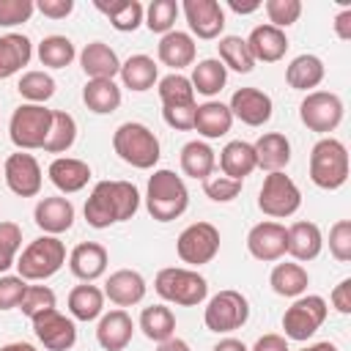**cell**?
I'll use <instances>...</instances> for the list:
<instances>
[{
  "label": "cell",
  "instance_id": "39",
  "mask_svg": "<svg viewBox=\"0 0 351 351\" xmlns=\"http://www.w3.org/2000/svg\"><path fill=\"white\" fill-rule=\"evenodd\" d=\"M189 82H192L195 93L211 99V96H217V93L225 88V82H228V69H225L217 58H206V60H200V63L192 69Z\"/></svg>",
  "mask_w": 351,
  "mask_h": 351
},
{
  "label": "cell",
  "instance_id": "12",
  "mask_svg": "<svg viewBox=\"0 0 351 351\" xmlns=\"http://www.w3.org/2000/svg\"><path fill=\"white\" fill-rule=\"evenodd\" d=\"M176 252L189 266L211 263L219 252V230L211 222H192L178 233Z\"/></svg>",
  "mask_w": 351,
  "mask_h": 351
},
{
  "label": "cell",
  "instance_id": "19",
  "mask_svg": "<svg viewBox=\"0 0 351 351\" xmlns=\"http://www.w3.org/2000/svg\"><path fill=\"white\" fill-rule=\"evenodd\" d=\"M132 335H134V321L123 307L101 313L96 324V343L104 351H123L132 343Z\"/></svg>",
  "mask_w": 351,
  "mask_h": 351
},
{
  "label": "cell",
  "instance_id": "48",
  "mask_svg": "<svg viewBox=\"0 0 351 351\" xmlns=\"http://www.w3.org/2000/svg\"><path fill=\"white\" fill-rule=\"evenodd\" d=\"M203 192H206V197L214 200V203H230V200L239 197L241 181H233V178H228V176H208V178L203 181Z\"/></svg>",
  "mask_w": 351,
  "mask_h": 351
},
{
  "label": "cell",
  "instance_id": "20",
  "mask_svg": "<svg viewBox=\"0 0 351 351\" xmlns=\"http://www.w3.org/2000/svg\"><path fill=\"white\" fill-rule=\"evenodd\" d=\"M247 47H250L255 63L258 60L261 63H277L288 52V36H285V30L271 27L269 22L266 25H255L250 30V36H247Z\"/></svg>",
  "mask_w": 351,
  "mask_h": 351
},
{
  "label": "cell",
  "instance_id": "23",
  "mask_svg": "<svg viewBox=\"0 0 351 351\" xmlns=\"http://www.w3.org/2000/svg\"><path fill=\"white\" fill-rule=\"evenodd\" d=\"M156 58L178 74L181 69H186V66L195 63V58H197V44H195V38H192L189 33H184V30H170V33H165V36L159 38V44H156Z\"/></svg>",
  "mask_w": 351,
  "mask_h": 351
},
{
  "label": "cell",
  "instance_id": "57",
  "mask_svg": "<svg viewBox=\"0 0 351 351\" xmlns=\"http://www.w3.org/2000/svg\"><path fill=\"white\" fill-rule=\"evenodd\" d=\"M332 27H335L337 38H343V41H351V8H343V11L335 16Z\"/></svg>",
  "mask_w": 351,
  "mask_h": 351
},
{
  "label": "cell",
  "instance_id": "62",
  "mask_svg": "<svg viewBox=\"0 0 351 351\" xmlns=\"http://www.w3.org/2000/svg\"><path fill=\"white\" fill-rule=\"evenodd\" d=\"M11 266H16V258L14 255H8V252H3L0 250V274H5Z\"/></svg>",
  "mask_w": 351,
  "mask_h": 351
},
{
  "label": "cell",
  "instance_id": "47",
  "mask_svg": "<svg viewBox=\"0 0 351 351\" xmlns=\"http://www.w3.org/2000/svg\"><path fill=\"white\" fill-rule=\"evenodd\" d=\"M52 307H55V291L52 288H47V285H27L25 288V296L19 302V310L27 318H33V315H38L44 310H52Z\"/></svg>",
  "mask_w": 351,
  "mask_h": 351
},
{
  "label": "cell",
  "instance_id": "44",
  "mask_svg": "<svg viewBox=\"0 0 351 351\" xmlns=\"http://www.w3.org/2000/svg\"><path fill=\"white\" fill-rule=\"evenodd\" d=\"M159 99H162V107H186V104H195V88L189 82V77L184 74H167L159 80Z\"/></svg>",
  "mask_w": 351,
  "mask_h": 351
},
{
  "label": "cell",
  "instance_id": "7",
  "mask_svg": "<svg viewBox=\"0 0 351 351\" xmlns=\"http://www.w3.org/2000/svg\"><path fill=\"white\" fill-rule=\"evenodd\" d=\"M49 123H52V110H47L44 104L25 101L11 112L8 137L19 151H36V148H44Z\"/></svg>",
  "mask_w": 351,
  "mask_h": 351
},
{
  "label": "cell",
  "instance_id": "14",
  "mask_svg": "<svg viewBox=\"0 0 351 351\" xmlns=\"http://www.w3.org/2000/svg\"><path fill=\"white\" fill-rule=\"evenodd\" d=\"M33 321V332L38 337V343L47 351H69L77 343V326L69 315H63L58 307L44 310L38 315L30 318Z\"/></svg>",
  "mask_w": 351,
  "mask_h": 351
},
{
  "label": "cell",
  "instance_id": "29",
  "mask_svg": "<svg viewBox=\"0 0 351 351\" xmlns=\"http://www.w3.org/2000/svg\"><path fill=\"white\" fill-rule=\"evenodd\" d=\"M33 58V41L22 33L0 36V80L19 74Z\"/></svg>",
  "mask_w": 351,
  "mask_h": 351
},
{
  "label": "cell",
  "instance_id": "61",
  "mask_svg": "<svg viewBox=\"0 0 351 351\" xmlns=\"http://www.w3.org/2000/svg\"><path fill=\"white\" fill-rule=\"evenodd\" d=\"M0 351H38L36 346H30V343H22V340H16V343H5Z\"/></svg>",
  "mask_w": 351,
  "mask_h": 351
},
{
  "label": "cell",
  "instance_id": "17",
  "mask_svg": "<svg viewBox=\"0 0 351 351\" xmlns=\"http://www.w3.org/2000/svg\"><path fill=\"white\" fill-rule=\"evenodd\" d=\"M228 110L233 118H239L247 126H263L269 123L274 104H271V96L263 93L261 88H239L233 90Z\"/></svg>",
  "mask_w": 351,
  "mask_h": 351
},
{
  "label": "cell",
  "instance_id": "11",
  "mask_svg": "<svg viewBox=\"0 0 351 351\" xmlns=\"http://www.w3.org/2000/svg\"><path fill=\"white\" fill-rule=\"evenodd\" d=\"M299 118L310 132L329 134L343 121V99L332 90H310L299 104Z\"/></svg>",
  "mask_w": 351,
  "mask_h": 351
},
{
  "label": "cell",
  "instance_id": "10",
  "mask_svg": "<svg viewBox=\"0 0 351 351\" xmlns=\"http://www.w3.org/2000/svg\"><path fill=\"white\" fill-rule=\"evenodd\" d=\"M302 206V192L285 173H269L258 192V208L271 219L293 217Z\"/></svg>",
  "mask_w": 351,
  "mask_h": 351
},
{
  "label": "cell",
  "instance_id": "34",
  "mask_svg": "<svg viewBox=\"0 0 351 351\" xmlns=\"http://www.w3.org/2000/svg\"><path fill=\"white\" fill-rule=\"evenodd\" d=\"M217 167V154L206 140H189L181 148V170L184 176L195 178V181H206L208 176H214Z\"/></svg>",
  "mask_w": 351,
  "mask_h": 351
},
{
  "label": "cell",
  "instance_id": "36",
  "mask_svg": "<svg viewBox=\"0 0 351 351\" xmlns=\"http://www.w3.org/2000/svg\"><path fill=\"white\" fill-rule=\"evenodd\" d=\"M69 313H71V318L85 321V324L101 318V313H104V291L90 285V282L74 285L71 293H69Z\"/></svg>",
  "mask_w": 351,
  "mask_h": 351
},
{
  "label": "cell",
  "instance_id": "5",
  "mask_svg": "<svg viewBox=\"0 0 351 351\" xmlns=\"http://www.w3.org/2000/svg\"><path fill=\"white\" fill-rule=\"evenodd\" d=\"M63 263H66V244L58 236L44 233L22 250V255L16 258V271L25 282H38L58 274Z\"/></svg>",
  "mask_w": 351,
  "mask_h": 351
},
{
  "label": "cell",
  "instance_id": "9",
  "mask_svg": "<svg viewBox=\"0 0 351 351\" xmlns=\"http://www.w3.org/2000/svg\"><path fill=\"white\" fill-rule=\"evenodd\" d=\"M247 318H250V302L241 291H233V288L214 293L203 313L206 329L217 332V335H230V332L241 329L247 324Z\"/></svg>",
  "mask_w": 351,
  "mask_h": 351
},
{
  "label": "cell",
  "instance_id": "28",
  "mask_svg": "<svg viewBox=\"0 0 351 351\" xmlns=\"http://www.w3.org/2000/svg\"><path fill=\"white\" fill-rule=\"evenodd\" d=\"M230 126H233V115H230L228 104L214 101V99L197 104V110H195V126H192V129H195L200 137H206V140L225 137V134L230 132Z\"/></svg>",
  "mask_w": 351,
  "mask_h": 351
},
{
  "label": "cell",
  "instance_id": "55",
  "mask_svg": "<svg viewBox=\"0 0 351 351\" xmlns=\"http://www.w3.org/2000/svg\"><path fill=\"white\" fill-rule=\"evenodd\" d=\"M36 11H41L49 19H66L74 11V0H38Z\"/></svg>",
  "mask_w": 351,
  "mask_h": 351
},
{
  "label": "cell",
  "instance_id": "41",
  "mask_svg": "<svg viewBox=\"0 0 351 351\" xmlns=\"http://www.w3.org/2000/svg\"><path fill=\"white\" fill-rule=\"evenodd\" d=\"M77 140V121L74 115L63 112V110H52V123H49V134L44 140V151L47 154H66Z\"/></svg>",
  "mask_w": 351,
  "mask_h": 351
},
{
  "label": "cell",
  "instance_id": "2",
  "mask_svg": "<svg viewBox=\"0 0 351 351\" xmlns=\"http://www.w3.org/2000/svg\"><path fill=\"white\" fill-rule=\"evenodd\" d=\"M189 206V189L181 176H176L167 167L154 170L145 186V208L156 222H173L178 219Z\"/></svg>",
  "mask_w": 351,
  "mask_h": 351
},
{
  "label": "cell",
  "instance_id": "42",
  "mask_svg": "<svg viewBox=\"0 0 351 351\" xmlns=\"http://www.w3.org/2000/svg\"><path fill=\"white\" fill-rule=\"evenodd\" d=\"M36 52H38L41 66H47V69H66L77 58L74 41L69 36H58V33L55 36H44Z\"/></svg>",
  "mask_w": 351,
  "mask_h": 351
},
{
  "label": "cell",
  "instance_id": "22",
  "mask_svg": "<svg viewBox=\"0 0 351 351\" xmlns=\"http://www.w3.org/2000/svg\"><path fill=\"white\" fill-rule=\"evenodd\" d=\"M107 250L99 241H80L71 252H69V269L77 280L82 282H93L107 271Z\"/></svg>",
  "mask_w": 351,
  "mask_h": 351
},
{
  "label": "cell",
  "instance_id": "63",
  "mask_svg": "<svg viewBox=\"0 0 351 351\" xmlns=\"http://www.w3.org/2000/svg\"><path fill=\"white\" fill-rule=\"evenodd\" d=\"M302 351H337V346H335V343H329V340H321V343H313V346H304Z\"/></svg>",
  "mask_w": 351,
  "mask_h": 351
},
{
  "label": "cell",
  "instance_id": "25",
  "mask_svg": "<svg viewBox=\"0 0 351 351\" xmlns=\"http://www.w3.org/2000/svg\"><path fill=\"white\" fill-rule=\"evenodd\" d=\"M255 165L266 173H282L291 162V143L282 132H263L255 143Z\"/></svg>",
  "mask_w": 351,
  "mask_h": 351
},
{
  "label": "cell",
  "instance_id": "58",
  "mask_svg": "<svg viewBox=\"0 0 351 351\" xmlns=\"http://www.w3.org/2000/svg\"><path fill=\"white\" fill-rule=\"evenodd\" d=\"M211 351H250L241 340H236V337H222Z\"/></svg>",
  "mask_w": 351,
  "mask_h": 351
},
{
  "label": "cell",
  "instance_id": "21",
  "mask_svg": "<svg viewBox=\"0 0 351 351\" xmlns=\"http://www.w3.org/2000/svg\"><path fill=\"white\" fill-rule=\"evenodd\" d=\"M47 176H49V181L55 184L58 192L74 195V192H80V189L88 186L90 167H88V162L74 159V156H55L49 162V167H47Z\"/></svg>",
  "mask_w": 351,
  "mask_h": 351
},
{
  "label": "cell",
  "instance_id": "54",
  "mask_svg": "<svg viewBox=\"0 0 351 351\" xmlns=\"http://www.w3.org/2000/svg\"><path fill=\"white\" fill-rule=\"evenodd\" d=\"M329 302H332V307H335L337 313H343V315H348V313H351V277L340 280V282L332 288Z\"/></svg>",
  "mask_w": 351,
  "mask_h": 351
},
{
  "label": "cell",
  "instance_id": "45",
  "mask_svg": "<svg viewBox=\"0 0 351 351\" xmlns=\"http://www.w3.org/2000/svg\"><path fill=\"white\" fill-rule=\"evenodd\" d=\"M178 14H181V5H178L176 0H151L148 8H145V19H143V22H145V27H148L151 33L165 36V33L173 30Z\"/></svg>",
  "mask_w": 351,
  "mask_h": 351
},
{
  "label": "cell",
  "instance_id": "33",
  "mask_svg": "<svg viewBox=\"0 0 351 351\" xmlns=\"http://www.w3.org/2000/svg\"><path fill=\"white\" fill-rule=\"evenodd\" d=\"M255 167H258V165H255L252 143L230 140V143L219 151V170H222V176H228V178H233V181H244Z\"/></svg>",
  "mask_w": 351,
  "mask_h": 351
},
{
  "label": "cell",
  "instance_id": "37",
  "mask_svg": "<svg viewBox=\"0 0 351 351\" xmlns=\"http://www.w3.org/2000/svg\"><path fill=\"white\" fill-rule=\"evenodd\" d=\"M82 101L96 115H110L121 107V88L115 80H88L82 88Z\"/></svg>",
  "mask_w": 351,
  "mask_h": 351
},
{
  "label": "cell",
  "instance_id": "49",
  "mask_svg": "<svg viewBox=\"0 0 351 351\" xmlns=\"http://www.w3.org/2000/svg\"><path fill=\"white\" fill-rule=\"evenodd\" d=\"M329 252L340 263L351 261V219H337L329 228Z\"/></svg>",
  "mask_w": 351,
  "mask_h": 351
},
{
  "label": "cell",
  "instance_id": "18",
  "mask_svg": "<svg viewBox=\"0 0 351 351\" xmlns=\"http://www.w3.org/2000/svg\"><path fill=\"white\" fill-rule=\"evenodd\" d=\"M33 219L47 236H60L74 225V203L63 195L41 197L33 208Z\"/></svg>",
  "mask_w": 351,
  "mask_h": 351
},
{
  "label": "cell",
  "instance_id": "60",
  "mask_svg": "<svg viewBox=\"0 0 351 351\" xmlns=\"http://www.w3.org/2000/svg\"><path fill=\"white\" fill-rule=\"evenodd\" d=\"M228 5L236 11V14H252V11H258L261 8V3L258 0H250V3H239V0H228Z\"/></svg>",
  "mask_w": 351,
  "mask_h": 351
},
{
  "label": "cell",
  "instance_id": "46",
  "mask_svg": "<svg viewBox=\"0 0 351 351\" xmlns=\"http://www.w3.org/2000/svg\"><path fill=\"white\" fill-rule=\"evenodd\" d=\"M263 8H266V16H269V25L280 27V30L291 27L302 16V3L299 0H266Z\"/></svg>",
  "mask_w": 351,
  "mask_h": 351
},
{
  "label": "cell",
  "instance_id": "30",
  "mask_svg": "<svg viewBox=\"0 0 351 351\" xmlns=\"http://www.w3.org/2000/svg\"><path fill=\"white\" fill-rule=\"evenodd\" d=\"M121 82L123 88L134 90V93H143V90H151L154 82H159V66L151 55H132L121 63Z\"/></svg>",
  "mask_w": 351,
  "mask_h": 351
},
{
  "label": "cell",
  "instance_id": "1",
  "mask_svg": "<svg viewBox=\"0 0 351 351\" xmlns=\"http://www.w3.org/2000/svg\"><path fill=\"white\" fill-rule=\"evenodd\" d=\"M140 208V192L132 181L115 178V181H99L88 200H85V222L96 230H104L115 222H126Z\"/></svg>",
  "mask_w": 351,
  "mask_h": 351
},
{
  "label": "cell",
  "instance_id": "16",
  "mask_svg": "<svg viewBox=\"0 0 351 351\" xmlns=\"http://www.w3.org/2000/svg\"><path fill=\"white\" fill-rule=\"evenodd\" d=\"M186 25H189V36H197L203 41L211 38H222L225 30V11L217 0H184L181 5Z\"/></svg>",
  "mask_w": 351,
  "mask_h": 351
},
{
  "label": "cell",
  "instance_id": "3",
  "mask_svg": "<svg viewBox=\"0 0 351 351\" xmlns=\"http://www.w3.org/2000/svg\"><path fill=\"white\" fill-rule=\"evenodd\" d=\"M112 151L132 167L137 170H151L156 167L159 156H162V145L159 137L140 121H126L115 129L112 134Z\"/></svg>",
  "mask_w": 351,
  "mask_h": 351
},
{
  "label": "cell",
  "instance_id": "4",
  "mask_svg": "<svg viewBox=\"0 0 351 351\" xmlns=\"http://www.w3.org/2000/svg\"><path fill=\"white\" fill-rule=\"evenodd\" d=\"M310 181L329 192L348 181V151L337 137H321L310 148Z\"/></svg>",
  "mask_w": 351,
  "mask_h": 351
},
{
  "label": "cell",
  "instance_id": "35",
  "mask_svg": "<svg viewBox=\"0 0 351 351\" xmlns=\"http://www.w3.org/2000/svg\"><path fill=\"white\" fill-rule=\"evenodd\" d=\"M269 285L277 296H285V299H296V296H304L307 285H310V274L302 263H277L269 274Z\"/></svg>",
  "mask_w": 351,
  "mask_h": 351
},
{
  "label": "cell",
  "instance_id": "38",
  "mask_svg": "<svg viewBox=\"0 0 351 351\" xmlns=\"http://www.w3.org/2000/svg\"><path fill=\"white\" fill-rule=\"evenodd\" d=\"M140 329L148 340L154 343H165L176 335V315L167 304H151V307H143L140 313Z\"/></svg>",
  "mask_w": 351,
  "mask_h": 351
},
{
  "label": "cell",
  "instance_id": "27",
  "mask_svg": "<svg viewBox=\"0 0 351 351\" xmlns=\"http://www.w3.org/2000/svg\"><path fill=\"white\" fill-rule=\"evenodd\" d=\"M285 230H288V247H285V252H288L293 261L304 263V261H313V258L321 255V250H324V236H321V228H318L315 222L299 219V222H293V225L285 228Z\"/></svg>",
  "mask_w": 351,
  "mask_h": 351
},
{
  "label": "cell",
  "instance_id": "59",
  "mask_svg": "<svg viewBox=\"0 0 351 351\" xmlns=\"http://www.w3.org/2000/svg\"><path fill=\"white\" fill-rule=\"evenodd\" d=\"M156 351H192V348H189V343H186V340H181V337H176V335H173L170 340L159 343V346H156Z\"/></svg>",
  "mask_w": 351,
  "mask_h": 351
},
{
  "label": "cell",
  "instance_id": "8",
  "mask_svg": "<svg viewBox=\"0 0 351 351\" xmlns=\"http://www.w3.org/2000/svg\"><path fill=\"white\" fill-rule=\"evenodd\" d=\"M326 313H329V304L324 296L318 293H307V296H296L293 304L282 313V337L285 340H296V343H304L310 340L326 321Z\"/></svg>",
  "mask_w": 351,
  "mask_h": 351
},
{
  "label": "cell",
  "instance_id": "43",
  "mask_svg": "<svg viewBox=\"0 0 351 351\" xmlns=\"http://www.w3.org/2000/svg\"><path fill=\"white\" fill-rule=\"evenodd\" d=\"M16 90L27 104H44L55 96V80L47 71H25L16 82Z\"/></svg>",
  "mask_w": 351,
  "mask_h": 351
},
{
  "label": "cell",
  "instance_id": "13",
  "mask_svg": "<svg viewBox=\"0 0 351 351\" xmlns=\"http://www.w3.org/2000/svg\"><path fill=\"white\" fill-rule=\"evenodd\" d=\"M3 178L8 184V189L19 197H36L41 192V184H44V173H41V165L33 154L27 151H16L5 159L3 165Z\"/></svg>",
  "mask_w": 351,
  "mask_h": 351
},
{
  "label": "cell",
  "instance_id": "51",
  "mask_svg": "<svg viewBox=\"0 0 351 351\" xmlns=\"http://www.w3.org/2000/svg\"><path fill=\"white\" fill-rule=\"evenodd\" d=\"M25 288H27V282L19 274H0V310L19 307Z\"/></svg>",
  "mask_w": 351,
  "mask_h": 351
},
{
  "label": "cell",
  "instance_id": "50",
  "mask_svg": "<svg viewBox=\"0 0 351 351\" xmlns=\"http://www.w3.org/2000/svg\"><path fill=\"white\" fill-rule=\"evenodd\" d=\"M36 11L33 0H0V27H16Z\"/></svg>",
  "mask_w": 351,
  "mask_h": 351
},
{
  "label": "cell",
  "instance_id": "56",
  "mask_svg": "<svg viewBox=\"0 0 351 351\" xmlns=\"http://www.w3.org/2000/svg\"><path fill=\"white\" fill-rule=\"evenodd\" d=\"M250 351H291V348H288V340L282 335L269 332V335H261Z\"/></svg>",
  "mask_w": 351,
  "mask_h": 351
},
{
  "label": "cell",
  "instance_id": "52",
  "mask_svg": "<svg viewBox=\"0 0 351 351\" xmlns=\"http://www.w3.org/2000/svg\"><path fill=\"white\" fill-rule=\"evenodd\" d=\"M195 110L197 104H186V107H162V118L170 129L178 132H189L195 126Z\"/></svg>",
  "mask_w": 351,
  "mask_h": 351
},
{
  "label": "cell",
  "instance_id": "6",
  "mask_svg": "<svg viewBox=\"0 0 351 351\" xmlns=\"http://www.w3.org/2000/svg\"><path fill=\"white\" fill-rule=\"evenodd\" d=\"M154 291L178 307H197L208 296V282L195 269L184 266H167L154 277Z\"/></svg>",
  "mask_w": 351,
  "mask_h": 351
},
{
  "label": "cell",
  "instance_id": "26",
  "mask_svg": "<svg viewBox=\"0 0 351 351\" xmlns=\"http://www.w3.org/2000/svg\"><path fill=\"white\" fill-rule=\"evenodd\" d=\"M145 277L134 269H118L104 282V296L118 307H132L145 296Z\"/></svg>",
  "mask_w": 351,
  "mask_h": 351
},
{
  "label": "cell",
  "instance_id": "40",
  "mask_svg": "<svg viewBox=\"0 0 351 351\" xmlns=\"http://www.w3.org/2000/svg\"><path fill=\"white\" fill-rule=\"evenodd\" d=\"M217 49H219V58L217 60L225 69L239 71V74H250L255 69V58H252V52L247 47V38H241V36H222L219 44H217Z\"/></svg>",
  "mask_w": 351,
  "mask_h": 351
},
{
  "label": "cell",
  "instance_id": "53",
  "mask_svg": "<svg viewBox=\"0 0 351 351\" xmlns=\"http://www.w3.org/2000/svg\"><path fill=\"white\" fill-rule=\"evenodd\" d=\"M0 250L14 255V258L22 250V228L16 222H8V219L0 222Z\"/></svg>",
  "mask_w": 351,
  "mask_h": 351
},
{
  "label": "cell",
  "instance_id": "32",
  "mask_svg": "<svg viewBox=\"0 0 351 351\" xmlns=\"http://www.w3.org/2000/svg\"><path fill=\"white\" fill-rule=\"evenodd\" d=\"M96 11H101L110 25L118 30V33H132L143 25L145 19V8L137 3V0H93Z\"/></svg>",
  "mask_w": 351,
  "mask_h": 351
},
{
  "label": "cell",
  "instance_id": "15",
  "mask_svg": "<svg viewBox=\"0 0 351 351\" xmlns=\"http://www.w3.org/2000/svg\"><path fill=\"white\" fill-rule=\"evenodd\" d=\"M285 247H288V230L274 219H263L252 225L247 233V250L255 261H263V263L280 261L285 255Z\"/></svg>",
  "mask_w": 351,
  "mask_h": 351
},
{
  "label": "cell",
  "instance_id": "24",
  "mask_svg": "<svg viewBox=\"0 0 351 351\" xmlns=\"http://www.w3.org/2000/svg\"><path fill=\"white\" fill-rule=\"evenodd\" d=\"M80 66L88 80H115L121 74V60L115 49L104 41H90L80 52Z\"/></svg>",
  "mask_w": 351,
  "mask_h": 351
},
{
  "label": "cell",
  "instance_id": "31",
  "mask_svg": "<svg viewBox=\"0 0 351 351\" xmlns=\"http://www.w3.org/2000/svg\"><path fill=\"white\" fill-rule=\"evenodd\" d=\"M324 74H326V69H324V60L318 58V55H310V52H304V55H296L291 63H288V69H285V82L293 88V90H313V88H318L321 82H324Z\"/></svg>",
  "mask_w": 351,
  "mask_h": 351
}]
</instances>
